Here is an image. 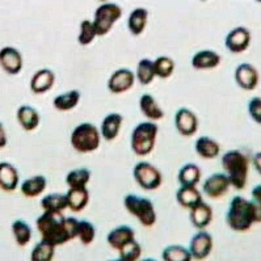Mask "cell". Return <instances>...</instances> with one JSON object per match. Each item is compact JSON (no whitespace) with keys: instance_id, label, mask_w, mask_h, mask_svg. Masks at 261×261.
I'll return each instance as SVG.
<instances>
[{"instance_id":"cell-1","label":"cell","mask_w":261,"mask_h":261,"mask_svg":"<svg viewBox=\"0 0 261 261\" xmlns=\"http://www.w3.org/2000/svg\"><path fill=\"white\" fill-rule=\"evenodd\" d=\"M77 223L76 218H66L62 213L53 212H43L36 221L42 240L56 247L76 238Z\"/></svg>"},{"instance_id":"cell-2","label":"cell","mask_w":261,"mask_h":261,"mask_svg":"<svg viewBox=\"0 0 261 261\" xmlns=\"http://www.w3.org/2000/svg\"><path fill=\"white\" fill-rule=\"evenodd\" d=\"M226 222L231 230L244 232L249 230L255 222H261V209L253 201L235 196L228 206Z\"/></svg>"},{"instance_id":"cell-3","label":"cell","mask_w":261,"mask_h":261,"mask_svg":"<svg viewBox=\"0 0 261 261\" xmlns=\"http://www.w3.org/2000/svg\"><path fill=\"white\" fill-rule=\"evenodd\" d=\"M222 167L227 175L230 184L242 191L246 188L249 172V160L239 150H230L222 156Z\"/></svg>"},{"instance_id":"cell-4","label":"cell","mask_w":261,"mask_h":261,"mask_svg":"<svg viewBox=\"0 0 261 261\" xmlns=\"http://www.w3.org/2000/svg\"><path fill=\"white\" fill-rule=\"evenodd\" d=\"M71 146L80 154H89L100 147V132L93 123L83 122L71 133Z\"/></svg>"},{"instance_id":"cell-5","label":"cell","mask_w":261,"mask_h":261,"mask_svg":"<svg viewBox=\"0 0 261 261\" xmlns=\"http://www.w3.org/2000/svg\"><path fill=\"white\" fill-rule=\"evenodd\" d=\"M159 127L155 122H141L132 133V150L138 156L152 152Z\"/></svg>"},{"instance_id":"cell-6","label":"cell","mask_w":261,"mask_h":261,"mask_svg":"<svg viewBox=\"0 0 261 261\" xmlns=\"http://www.w3.org/2000/svg\"><path fill=\"white\" fill-rule=\"evenodd\" d=\"M126 210L134 215L145 227H152L156 223V212L154 203L148 198L139 197L137 194H127L123 200Z\"/></svg>"},{"instance_id":"cell-7","label":"cell","mask_w":261,"mask_h":261,"mask_svg":"<svg viewBox=\"0 0 261 261\" xmlns=\"http://www.w3.org/2000/svg\"><path fill=\"white\" fill-rule=\"evenodd\" d=\"M121 16H122V8L118 4L107 2L98 6L97 10L95 11V17L92 21L98 37L107 36L112 31L114 24L121 19Z\"/></svg>"},{"instance_id":"cell-8","label":"cell","mask_w":261,"mask_h":261,"mask_svg":"<svg viewBox=\"0 0 261 261\" xmlns=\"http://www.w3.org/2000/svg\"><path fill=\"white\" fill-rule=\"evenodd\" d=\"M133 176L136 178L137 184L145 191H155L162 185L163 177L159 169L147 162H141L136 164L133 169Z\"/></svg>"},{"instance_id":"cell-9","label":"cell","mask_w":261,"mask_h":261,"mask_svg":"<svg viewBox=\"0 0 261 261\" xmlns=\"http://www.w3.org/2000/svg\"><path fill=\"white\" fill-rule=\"evenodd\" d=\"M136 83V74L129 68H118L111 75L108 80V89L109 92L120 95V93L127 92L133 88Z\"/></svg>"},{"instance_id":"cell-10","label":"cell","mask_w":261,"mask_h":261,"mask_svg":"<svg viewBox=\"0 0 261 261\" xmlns=\"http://www.w3.org/2000/svg\"><path fill=\"white\" fill-rule=\"evenodd\" d=\"M175 126L182 137H192L198 130V118L191 109L180 108L175 114Z\"/></svg>"},{"instance_id":"cell-11","label":"cell","mask_w":261,"mask_h":261,"mask_svg":"<svg viewBox=\"0 0 261 261\" xmlns=\"http://www.w3.org/2000/svg\"><path fill=\"white\" fill-rule=\"evenodd\" d=\"M22 61L21 53L13 46H6L0 50V66L7 74L17 75L21 72Z\"/></svg>"},{"instance_id":"cell-12","label":"cell","mask_w":261,"mask_h":261,"mask_svg":"<svg viewBox=\"0 0 261 261\" xmlns=\"http://www.w3.org/2000/svg\"><path fill=\"white\" fill-rule=\"evenodd\" d=\"M231 184L226 173H213L203 182L202 191L210 198H219L230 189Z\"/></svg>"},{"instance_id":"cell-13","label":"cell","mask_w":261,"mask_h":261,"mask_svg":"<svg viewBox=\"0 0 261 261\" xmlns=\"http://www.w3.org/2000/svg\"><path fill=\"white\" fill-rule=\"evenodd\" d=\"M249 43H251V33L244 27H238V28L232 29L224 40L226 47L233 54L246 51L248 49Z\"/></svg>"},{"instance_id":"cell-14","label":"cell","mask_w":261,"mask_h":261,"mask_svg":"<svg viewBox=\"0 0 261 261\" xmlns=\"http://www.w3.org/2000/svg\"><path fill=\"white\" fill-rule=\"evenodd\" d=\"M212 249L213 237L209 232L200 230L192 238L189 251L192 253V257L196 258V260H205L212 253Z\"/></svg>"},{"instance_id":"cell-15","label":"cell","mask_w":261,"mask_h":261,"mask_svg":"<svg viewBox=\"0 0 261 261\" xmlns=\"http://www.w3.org/2000/svg\"><path fill=\"white\" fill-rule=\"evenodd\" d=\"M235 82L244 91H252L258 84V72L249 63H242L235 70Z\"/></svg>"},{"instance_id":"cell-16","label":"cell","mask_w":261,"mask_h":261,"mask_svg":"<svg viewBox=\"0 0 261 261\" xmlns=\"http://www.w3.org/2000/svg\"><path fill=\"white\" fill-rule=\"evenodd\" d=\"M56 83V74L49 68H41L31 79V91L34 95H43Z\"/></svg>"},{"instance_id":"cell-17","label":"cell","mask_w":261,"mask_h":261,"mask_svg":"<svg viewBox=\"0 0 261 261\" xmlns=\"http://www.w3.org/2000/svg\"><path fill=\"white\" fill-rule=\"evenodd\" d=\"M20 176L13 164L8 162L0 163V189L4 192H13L17 189Z\"/></svg>"},{"instance_id":"cell-18","label":"cell","mask_w":261,"mask_h":261,"mask_svg":"<svg viewBox=\"0 0 261 261\" xmlns=\"http://www.w3.org/2000/svg\"><path fill=\"white\" fill-rule=\"evenodd\" d=\"M133 239H136V232L130 226H126V224L113 228L107 237L108 244L116 251H120L125 244L132 242Z\"/></svg>"},{"instance_id":"cell-19","label":"cell","mask_w":261,"mask_h":261,"mask_svg":"<svg viewBox=\"0 0 261 261\" xmlns=\"http://www.w3.org/2000/svg\"><path fill=\"white\" fill-rule=\"evenodd\" d=\"M16 117H17V122L20 123V126H21L25 132H33L40 125V114L31 105H21L17 109Z\"/></svg>"},{"instance_id":"cell-20","label":"cell","mask_w":261,"mask_h":261,"mask_svg":"<svg viewBox=\"0 0 261 261\" xmlns=\"http://www.w3.org/2000/svg\"><path fill=\"white\" fill-rule=\"evenodd\" d=\"M67 207L74 213H79L87 207L89 202V192L87 187L70 188L66 193Z\"/></svg>"},{"instance_id":"cell-21","label":"cell","mask_w":261,"mask_h":261,"mask_svg":"<svg viewBox=\"0 0 261 261\" xmlns=\"http://www.w3.org/2000/svg\"><path fill=\"white\" fill-rule=\"evenodd\" d=\"M191 210V222L194 227L198 228V230H203L212 223L213 221V209L210 207L207 203L200 202L198 205L193 206Z\"/></svg>"},{"instance_id":"cell-22","label":"cell","mask_w":261,"mask_h":261,"mask_svg":"<svg viewBox=\"0 0 261 261\" xmlns=\"http://www.w3.org/2000/svg\"><path fill=\"white\" fill-rule=\"evenodd\" d=\"M221 63V56L213 50H201L192 58V67L196 70H212L218 67Z\"/></svg>"},{"instance_id":"cell-23","label":"cell","mask_w":261,"mask_h":261,"mask_svg":"<svg viewBox=\"0 0 261 261\" xmlns=\"http://www.w3.org/2000/svg\"><path fill=\"white\" fill-rule=\"evenodd\" d=\"M123 117L120 113H111L101 122V137L108 142H112L118 137Z\"/></svg>"},{"instance_id":"cell-24","label":"cell","mask_w":261,"mask_h":261,"mask_svg":"<svg viewBox=\"0 0 261 261\" xmlns=\"http://www.w3.org/2000/svg\"><path fill=\"white\" fill-rule=\"evenodd\" d=\"M139 109H141L142 114H145L151 121H159L164 117L163 109L158 104L154 96L148 95V93L141 96L139 98Z\"/></svg>"},{"instance_id":"cell-25","label":"cell","mask_w":261,"mask_h":261,"mask_svg":"<svg viewBox=\"0 0 261 261\" xmlns=\"http://www.w3.org/2000/svg\"><path fill=\"white\" fill-rule=\"evenodd\" d=\"M47 185V180L45 176L37 175L33 176V177H29L27 180L22 181V184L20 185V191L24 194L25 197L28 198H34V197L40 196L45 192Z\"/></svg>"},{"instance_id":"cell-26","label":"cell","mask_w":261,"mask_h":261,"mask_svg":"<svg viewBox=\"0 0 261 261\" xmlns=\"http://www.w3.org/2000/svg\"><path fill=\"white\" fill-rule=\"evenodd\" d=\"M148 21V11L146 8H136L134 11H132V13L129 15V19H127V28L129 32L133 36H141L146 29V25Z\"/></svg>"},{"instance_id":"cell-27","label":"cell","mask_w":261,"mask_h":261,"mask_svg":"<svg viewBox=\"0 0 261 261\" xmlns=\"http://www.w3.org/2000/svg\"><path fill=\"white\" fill-rule=\"evenodd\" d=\"M176 200H177L178 205L185 207V209H192L193 206L202 202V196L196 187L181 185V188L176 193Z\"/></svg>"},{"instance_id":"cell-28","label":"cell","mask_w":261,"mask_h":261,"mask_svg":"<svg viewBox=\"0 0 261 261\" xmlns=\"http://www.w3.org/2000/svg\"><path fill=\"white\" fill-rule=\"evenodd\" d=\"M196 152L203 159H214L221 152V146L210 137H200L194 143Z\"/></svg>"},{"instance_id":"cell-29","label":"cell","mask_w":261,"mask_h":261,"mask_svg":"<svg viewBox=\"0 0 261 261\" xmlns=\"http://www.w3.org/2000/svg\"><path fill=\"white\" fill-rule=\"evenodd\" d=\"M80 101V92L76 89H71L68 92L61 93V95L56 96V98L53 100V105L57 111L59 112H68L72 111L77 107Z\"/></svg>"},{"instance_id":"cell-30","label":"cell","mask_w":261,"mask_h":261,"mask_svg":"<svg viewBox=\"0 0 261 261\" xmlns=\"http://www.w3.org/2000/svg\"><path fill=\"white\" fill-rule=\"evenodd\" d=\"M178 182L185 187H196L201 180L200 167L193 163H188L178 171Z\"/></svg>"},{"instance_id":"cell-31","label":"cell","mask_w":261,"mask_h":261,"mask_svg":"<svg viewBox=\"0 0 261 261\" xmlns=\"http://www.w3.org/2000/svg\"><path fill=\"white\" fill-rule=\"evenodd\" d=\"M41 206H42L43 212L63 213L67 209V198H66V194H47V196H45L41 200Z\"/></svg>"},{"instance_id":"cell-32","label":"cell","mask_w":261,"mask_h":261,"mask_svg":"<svg viewBox=\"0 0 261 261\" xmlns=\"http://www.w3.org/2000/svg\"><path fill=\"white\" fill-rule=\"evenodd\" d=\"M136 77L138 79L142 86H148L154 82L155 71H154V62L151 59H141L137 66Z\"/></svg>"},{"instance_id":"cell-33","label":"cell","mask_w":261,"mask_h":261,"mask_svg":"<svg viewBox=\"0 0 261 261\" xmlns=\"http://www.w3.org/2000/svg\"><path fill=\"white\" fill-rule=\"evenodd\" d=\"M91 180V171L87 168L72 169L66 176V184L68 188H84Z\"/></svg>"},{"instance_id":"cell-34","label":"cell","mask_w":261,"mask_h":261,"mask_svg":"<svg viewBox=\"0 0 261 261\" xmlns=\"http://www.w3.org/2000/svg\"><path fill=\"white\" fill-rule=\"evenodd\" d=\"M162 258L164 261H191L193 260L189 249L182 246H168L162 252Z\"/></svg>"},{"instance_id":"cell-35","label":"cell","mask_w":261,"mask_h":261,"mask_svg":"<svg viewBox=\"0 0 261 261\" xmlns=\"http://www.w3.org/2000/svg\"><path fill=\"white\" fill-rule=\"evenodd\" d=\"M12 233L16 243L20 247H25L32 239V228L27 222L17 219L12 223Z\"/></svg>"},{"instance_id":"cell-36","label":"cell","mask_w":261,"mask_h":261,"mask_svg":"<svg viewBox=\"0 0 261 261\" xmlns=\"http://www.w3.org/2000/svg\"><path fill=\"white\" fill-rule=\"evenodd\" d=\"M154 71L155 76L160 77V79H168L169 76H172L173 71H175V62L169 57H158L154 61Z\"/></svg>"},{"instance_id":"cell-37","label":"cell","mask_w":261,"mask_h":261,"mask_svg":"<svg viewBox=\"0 0 261 261\" xmlns=\"http://www.w3.org/2000/svg\"><path fill=\"white\" fill-rule=\"evenodd\" d=\"M56 252V246H53L50 243L41 240L34 246L33 251L31 253L32 261H51Z\"/></svg>"},{"instance_id":"cell-38","label":"cell","mask_w":261,"mask_h":261,"mask_svg":"<svg viewBox=\"0 0 261 261\" xmlns=\"http://www.w3.org/2000/svg\"><path fill=\"white\" fill-rule=\"evenodd\" d=\"M96 37H97V33H96L95 25H93L92 21L83 20V21L80 22V31L79 36H77V42L80 45L87 46L89 43H92Z\"/></svg>"},{"instance_id":"cell-39","label":"cell","mask_w":261,"mask_h":261,"mask_svg":"<svg viewBox=\"0 0 261 261\" xmlns=\"http://www.w3.org/2000/svg\"><path fill=\"white\" fill-rule=\"evenodd\" d=\"M120 260L121 261H137L142 255V247L136 239H133L127 244L120 249Z\"/></svg>"},{"instance_id":"cell-40","label":"cell","mask_w":261,"mask_h":261,"mask_svg":"<svg viewBox=\"0 0 261 261\" xmlns=\"http://www.w3.org/2000/svg\"><path fill=\"white\" fill-rule=\"evenodd\" d=\"M95 226L88 221H79V223H77L76 238H79L80 242L83 243L84 246H88V244H91L95 240Z\"/></svg>"},{"instance_id":"cell-41","label":"cell","mask_w":261,"mask_h":261,"mask_svg":"<svg viewBox=\"0 0 261 261\" xmlns=\"http://www.w3.org/2000/svg\"><path fill=\"white\" fill-rule=\"evenodd\" d=\"M248 113L252 120L261 125V97H252L248 102Z\"/></svg>"},{"instance_id":"cell-42","label":"cell","mask_w":261,"mask_h":261,"mask_svg":"<svg viewBox=\"0 0 261 261\" xmlns=\"http://www.w3.org/2000/svg\"><path fill=\"white\" fill-rule=\"evenodd\" d=\"M252 198H253V202L261 209V185H257L252 189Z\"/></svg>"},{"instance_id":"cell-43","label":"cell","mask_w":261,"mask_h":261,"mask_svg":"<svg viewBox=\"0 0 261 261\" xmlns=\"http://www.w3.org/2000/svg\"><path fill=\"white\" fill-rule=\"evenodd\" d=\"M8 143V137H7L6 129H4L3 123L0 122V148H4Z\"/></svg>"},{"instance_id":"cell-44","label":"cell","mask_w":261,"mask_h":261,"mask_svg":"<svg viewBox=\"0 0 261 261\" xmlns=\"http://www.w3.org/2000/svg\"><path fill=\"white\" fill-rule=\"evenodd\" d=\"M252 162H253V166H255L256 171H257V172L261 175V151L260 152H256V154L253 155V159H252Z\"/></svg>"},{"instance_id":"cell-45","label":"cell","mask_w":261,"mask_h":261,"mask_svg":"<svg viewBox=\"0 0 261 261\" xmlns=\"http://www.w3.org/2000/svg\"><path fill=\"white\" fill-rule=\"evenodd\" d=\"M100 3H107V2H111V0H98Z\"/></svg>"},{"instance_id":"cell-46","label":"cell","mask_w":261,"mask_h":261,"mask_svg":"<svg viewBox=\"0 0 261 261\" xmlns=\"http://www.w3.org/2000/svg\"><path fill=\"white\" fill-rule=\"evenodd\" d=\"M256 2H258V3H261V0H256Z\"/></svg>"},{"instance_id":"cell-47","label":"cell","mask_w":261,"mask_h":261,"mask_svg":"<svg viewBox=\"0 0 261 261\" xmlns=\"http://www.w3.org/2000/svg\"><path fill=\"white\" fill-rule=\"evenodd\" d=\"M202 2H206V0H202Z\"/></svg>"}]
</instances>
